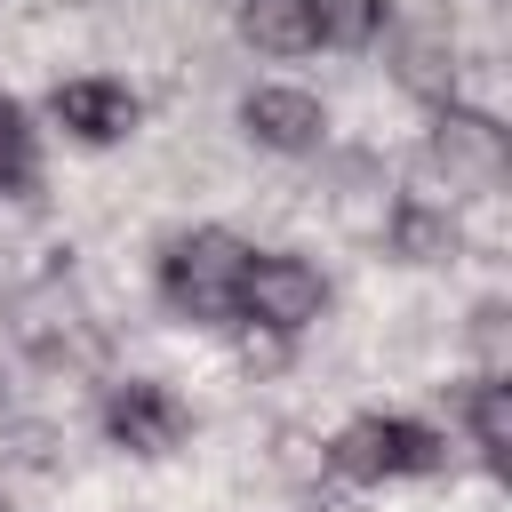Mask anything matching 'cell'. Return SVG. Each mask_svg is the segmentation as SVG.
I'll return each instance as SVG.
<instances>
[{"mask_svg":"<svg viewBox=\"0 0 512 512\" xmlns=\"http://www.w3.org/2000/svg\"><path fill=\"white\" fill-rule=\"evenodd\" d=\"M240 272H248V248H240L224 224H200V232L168 240V256H160V296H168L184 320H232Z\"/></svg>","mask_w":512,"mask_h":512,"instance_id":"6da1fadb","label":"cell"},{"mask_svg":"<svg viewBox=\"0 0 512 512\" xmlns=\"http://www.w3.org/2000/svg\"><path fill=\"white\" fill-rule=\"evenodd\" d=\"M440 464H448V440L416 416H352L328 440V472H344V480H416Z\"/></svg>","mask_w":512,"mask_h":512,"instance_id":"7a4b0ae2","label":"cell"},{"mask_svg":"<svg viewBox=\"0 0 512 512\" xmlns=\"http://www.w3.org/2000/svg\"><path fill=\"white\" fill-rule=\"evenodd\" d=\"M320 304H328V280L304 256H248L240 296H232V320H256L272 336H296V328L320 320Z\"/></svg>","mask_w":512,"mask_h":512,"instance_id":"3957f363","label":"cell"},{"mask_svg":"<svg viewBox=\"0 0 512 512\" xmlns=\"http://www.w3.org/2000/svg\"><path fill=\"white\" fill-rule=\"evenodd\" d=\"M184 424H192L184 400H176L168 384H144V376L104 400V432H112L120 448H136V456H168V448L184 440Z\"/></svg>","mask_w":512,"mask_h":512,"instance_id":"277c9868","label":"cell"},{"mask_svg":"<svg viewBox=\"0 0 512 512\" xmlns=\"http://www.w3.org/2000/svg\"><path fill=\"white\" fill-rule=\"evenodd\" d=\"M240 120H248V136L272 144V152H320V136H328L320 96H304V88H248V96H240Z\"/></svg>","mask_w":512,"mask_h":512,"instance_id":"5b68a950","label":"cell"},{"mask_svg":"<svg viewBox=\"0 0 512 512\" xmlns=\"http://www.w3.org/2000/svg\"><path fill=\"white\" fill-rule=\"evenodd\" d=\"M48 112H56L80 144H112V136L136 128V96H128L120 80H64V88L48 96Z\"/></svg>","mask_w":512,"mask_h":512,"instance_id":"8992f818","label":"cell"},{"mask_svg":"<svg viewBox=\"0 0 512 512\" xmlns=\"http://www.w3.org/2000/svg\"><path fill=\"white\" fill-rule=\"evenodd\" d=\"M432 160L448 176H472V184H496L504 176V128L488 112H440L432 128Z\"/></svg>","mask_w":512,"mask_h":512,"instance_id":"52a82bcc","label":"cell"},{"mask_svg":"<svg viewBox=\"0 0 512 512\" xmlns=\"http://www.w3.org/2000/svg\"><path fill=\"white\" fill-rule=\"evenodd\" d=\"M240 32H248V48H264V56H304V48H312L304 0H240Z\"/></svg>","mask_w":512,"mask_h":512,"instance_id":"ba28073f","label":"cell"},{"mask_svg":"<svg viewBox=\"0 0 512 512\" xmlns=\"http://www.w3.org/2000/svg\"><path fill=\"white\" fill-rule=\"evenodd\" d=\"M312 48H368L384 32V0H304Z\"/></svg>","mask_w":512,"mask_h":512,"instance_id":"9c48e42d","label":"cell"},{"mask_svg":"<svg viewBox=\"0 0 512 512\" xmlns=\"http://www.w3.org/2000/svg\"><path fill=\"white\" fill-rule=\"evenodd\" d=\"M464 416H472L480 456L504 472V456H512V384H504V376H480V384L464 392Z\"/></svg>","mask_w":512,"mask_h":512,"instance_id":"30bf717a","label":"cell"},{"mask_svg":"<svg viewBox=\"0 0 512 512\" xmlns=\"http://www.w3.org/2000/svg\"><path fill=\"white\" fill-rule=\"evenodd\" d=\"M32 184V120L16 96H0V192H24Z\"/></svg>","mask_w":512,"mask_h":512,"instance_id":"8fae6325","label":"cell"},{"mask_svg":"<svg viewBox=\"0 0 512 512\" xmlns=\"http://www.w3.org/2000/svg\"><path fill=\"white\" fill-rule=\"evenodd\" d=\"M392 240H400V256H440L456 232H448L440 216H424V208H400V216H392Z\"/></svg>","mask_w":512,"mask_h":512,"instance_id":"7c38bea8","label":"cell"}]
</instances>
